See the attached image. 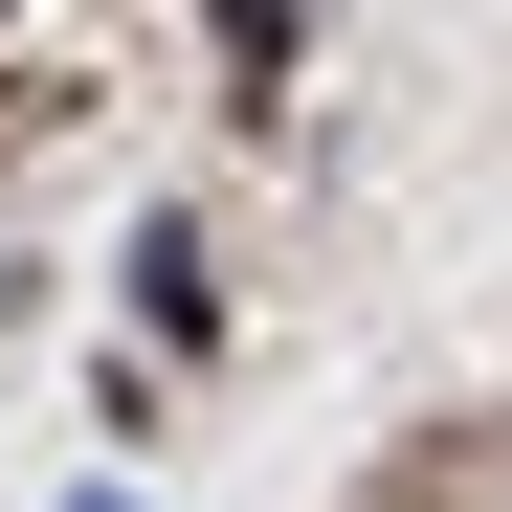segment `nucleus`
Listing matches in <instances>:
<instances>
[{
    "instance_id": "1",
    "label": "nucleus",
    "mask_w": 512,
    "mask_h": 512,
    "mask_svg": "<svg viewBox=\"0 0 512 512\" xmlns=\"http://www.w3.org/2000/svg\"><path fill=\"white\" fill-rule=\"evenodd\" d=\"M134 334H156V357H201V334H223V268H201V223H134Z\"/></svg>"
},
{
    "instance_id": "2",
    "label": "nucleus",
    "mask_w": 512,
    "mask_h": 512,
    "mask_svg": "<svg viewBox=\"0 0 512 512\" xmlns=\"http://www.w3.org/2000/svg\"><path fill=\"white\" fill-rule=\"evenodd\" d=\"M223 90H245V112L290 90V0H223Z\"/></svg>"
},
{
    "instance_id": "3",
    "label": "nucleus",
    "mask_w": 512,
    "mask_h": 512,
    "mask_svg": "<svg viewBox=\"0 0 512 512\" xmlns=\"http://www.w3.org/2000/svg\"><path fill=\"white\" fill-rule=\"evenodd\" d=\"M90 512H134V490H90Z\"/></svg>"
}]
</instances>
